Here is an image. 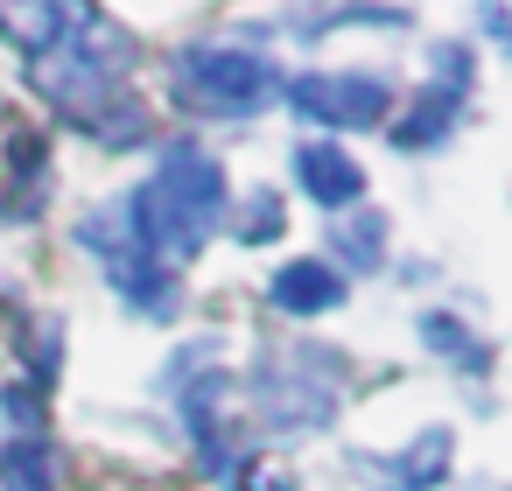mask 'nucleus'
I'll use <instances>...</instances> for the list:
<instances>
[{
    "instance_id": "obj_7",
    "label": "nucleus",
    "mask_w": 512,
    "mask_h": 491,
    "mask_svg": "<svg viewBox=\"0 0 512 491\" xmlns=\"http://www.w3.org/2000/svg\"><path fill=\"white\" fill-rule=\"evenodd\" d=\"M0 484L8 491H57V456L43 435H15L0 449Z\"/></svg>"
},
{
    "instance_id": "obj_9",
    "label": "nucleus",
    "mask_w": 512,
    "mask_h": 491,
    "mask_svg": "<svg viewBox=\"0 0 512 491\" xmlns=\"http://www.w3.org/2000/svg\"><path fill=\"white\" fill-rule=\"evenodd\" d=\"M337 246L358 260V267H379V246H386V218L365 211V218H337Z\"/></svg>"
},
{
    "instance_id": "obj_8",
    "label": "nucleus",
    "mask_w": 512,
    "mask_h": 491,
    "mask_svg": "<svg viewBox=\"0 0 512 491\" xmlns=\"http://www.w3.org/2000/svg\"><path fill=\"white\" fill-rule=\"evenodd\" d=\"M442 470H449V435H442V428H428L414 449H400V456H393L400 491H428V484H442Z\"/></svg>"
},
{
    "instance_id": "obj_4",
    "label": "nucleus",
    "mask_w": 512,
    "mask_h": 491,
    "mask_svg": "<svg viewBox=\"0 0 512 491\" xmlns=\"http://www.w3.org/2000/svg\"><path fill=\"white\" fill-rule=\"evenodd\" d=\"M99 8L92 0H0V36H8L29 64H43L50 50H64Z\"/></svg>"
},
{
    "instance_id": "obj_5",
    "label": "nucleus",
    "mask_w": 512,
    "mask_h": 491,
    "mask_svg": "<svg viewBox=\"0 0 512 491\" xmlns=\"http://www.w3.org/2000/svg\"><path fill=\"white\" fill-rule=\"evenodd\" d=\"M295 183H302V197H316L323 211H344V204L365 197V169H358V155H344L337 141H302V148H295Z\"/></svg>"
},
{
    "instance_id": "obj_6",
    "label": "nucleus",
    "mask_w": 512,
    "mask_h": 491,
    "mask_svg": "<svg viewBox=\"0 0 512 491\" xmlns=\"http://www.w3.org/2000/svg\"><path fill=\"white\" fill-rule=\"evenodd\" d=\"M337 302H344V274L330 260H295L274 274V309H288V316H323Z\"/></svg>"
},
{
    "instance_id": "obj_2",
    "label": "nucleus",
    "mask_w": 512,
    "mask_h": 491,
    "mask_svg": "<svg viewBox=\"0 0 512 491\" xmlns=\"http://www.w3.org/2000/svg\"><path fill=\"white\" fill-rule=\"evenodd\" d=\"M169 78H176V99L190 113H211V120H253L281 92L274 64L260 50H239V43H190V50H176Z\"/></svg>"
},
{
    "instance_id": "obj_3",
    "label": "nucleus",
    "mask_w": 512,
    "mask_h": 491,
    "mask_svg": "<svg viewBox=\"0 0 512 491\" xmlns=\"http://www.w3.org/2000/svg\"><path fill=\"white\" fill-rule=\"evenodd\" d=\"M288 106L316 127H379L393 106V85L372 71H309L288 85Z\"/></svg>"
},
{
    "instance_id": "obj_1",
    "label": "nucleus",
    "mask_w": 512,
    "mask_h": 491,
    "mask_svg": "<svg viewBox=\"0 0 512 491\" xmlns=\"http://www.w3.org/2000/svg\"><path fill=\"white\" fill-rule=\"evenodd\" d=\"M120 204H127V225H134L141 253H155V260H197L204 239L225 218V169L204 148H169L162 169L134 197H120Z\"/></svg>"
},
{
    "instance_id": "obj_10",
    "label": "nucleus",
    "mask_w": 512,
    "mask_h": 491,
    "mask_svg": "<svg viewBox=\"0 0 512 491\" xmlns=\"http://www.w3.org/2000/svg\"><path fill=\"white\" fill-rule=\"evenodd\" d=\"M246 211H253V218H239V239H246V246H267V239H281V204H274L267 190H260Z\"/></svg>"
}]
</instances>
